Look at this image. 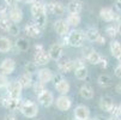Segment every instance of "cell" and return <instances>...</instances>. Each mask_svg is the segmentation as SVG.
<instances>
[{
	"mask_svg": "<svg viewBox=\"0 0 121 120\" xmlns=\"http://www.w3.org/2000/svg\"><path fill=\"white\" fill-rule=\"evenodd\" d=\"M85 40V32L82 30H72L67 35V43L71 47H82Z\"/></svg>",
	"mask_w": 121,
	"mask_h": 120,
	"instance_id": "obj_1",
	"label": "cell"
},
{
	"mask_svg": "<svg viewBox=\"0 0 121 120\" xmlns=\"http://www.w3.org/2000/svg\"><path fill=\"white\" fill-rule=\"evenodd\" d=\"M19 111L26 118H35L39 114V107H37V105L35 103V102L30 101V100H26V101L23 102Z\"/></svg>",
	"mask_w": 121,
	"mask_h": 120,
	"instance_id": "obj_2",
	"label": "cell"
},
{
	"mask_svg": "<svg viewBox=\"0 0 121 120\" xmlns=\"http://www.w3.org/2000/svg\"><path fill=\"white\" fill-rule=\"evenodd\" d=\"M31 14L34 18H37V17H41V16H44L47 14V7H46V4L40 1V0H36L31 4Z\"/></svg>",
	"mask_w": 121,
	"mask_h": 120,
	"instance_id": "obj_3",
	"label": "cell"
},
{
	"mask_svg": "<svg viewBox=\"0 0 121 120\" xmlns=\"http://www.w3.org/2000/svg\"><path fill=\"white\" fill-rule=\"evenodd\" d=\"M48 54H49V58L52 60L59 61L62 58V54H64V46H61L60 43L52 44L49 50H48Z\"/></svg>",
	"mask_w": 121,
	"mask_h": 120,
	"instance_id": "obj_4",
	"label": "cell"
},
{
	"mask_svg": "<svg viewBox=\"0 0 121 120\" xmlns=\"http://www.w3.org/2000/svg\"><path fill=\"white\" fill-rule=\"evenodd\" d=\"M6 89H7V95L11 98H19L21 95H22V87L19 85V83L17 80L9 83Z\"/></svg>",
	"mask_w": 121,
	"mask_h": 120,
	"instance_id": "obj_5",
	"label": "cell"
},
{
	"mask_svg": "<svg viewBox=\"0 0 121 120\" xmlns=\"http://www.w3.org/2000/svg\"><path fill=\"white\" fill-rule=\"evenodd\" d=\"M37 100L40 102V105H42L43 107H50L54 102V96L49 90H43L41 94L37 95Z\"/></svg>",
	"mask_w": 121,
	"mask_h": 120,
	"instance_id": "obj_6",
	"label": "cell"
},
{
	"mask_svg": "<svg viewBox=\"0 0 121 120\" xmlns=\"http://www.w3.org/2000/svg\"><path fill=\"white\" fill-rule=\"evenodd\" d=\"M46 7H47L48 12L53 13V14H56V16H62L66 11V7L60 1H50V3H48L46 5Z\"/></svg>",
	"mask_w": 121,
	"mask_h": 120,
	"instance_id": "obj_7",
	"label": "cell"
},
{
	"mask_svg": "<svg viewBox=\"0 0 121 120\" xmlns=\"http://www.w3.org/2000/svg\"><path fill=\"white\" fill-rule=\"evenodd\" d=\"M16 70V62L13 59H4L1 61V64H0V71H1L4 75H11Z\"/></svg>",
	"mask_w": 121,
	"mask_h": 120,
	"instance_id": "obj_8",
	"label": "cell"
},
{
	"mask_svg": "<svg viewBox=\"0 0 121 120\" xmlns=\"http://www.w3.org/2000/svg\"><path fill=\"white\" fill-rule=\"evenodd\" d=\"M72 106V101L71 98L66 96V95H61L60 97L56 98V108L61 112H66L71 108Z\"/></svg>",
	"mask_w": 121,
	"mask_h": 120,
	"instance_id": "obj_9",
	"label": "cell"
},
{
	"mask_svg": "<svg viewBox=\"0 0 121 120\" xmlns=\"http://www.w3.org/2000/svg\"><path fill=\"white\" fill-rule=\"evenodd\" d=\"M54 30L59 36H65L70 32V27L64 19H58L54 22Z\"/></svg>",
	"mask_w": 121,
	"mask_h": 120,
	"instance_id": "obj_10",
	"label": "cell"
},
{
	"mask_svg": "<svg viewBox=\"0 0 121 120\" xmlns=\"http://www.w3.org/2000/svg\"><path fill=\"white\" fill-rule=\"evenodd\" d=\"M50 58H49V54L46 50H40V52H35V55H34V62H35L37 66H43V65H47L49 62Z\"/></svg>",
	"mask_w": 121,
	"mask_h": 120,
	"instance_id": "obj_11",
	"label": "cell"
},
{
	"mask_svg": "<svg viewBox=\"0 0 121 120\" xmlns=\"http://www.w3.org/2000/svg\"><path fill=\"white\" fill-rule=\"evenodd\" d=\"M24 30H25V34L29 36V37H32V39H37L40 37L41 35V29L34 23V22H30V23H26L25 27H24Z\"/></svg>",
	"mask_w": 121,
	"mask_h": 120,
	"instance_id": "obj_12",
	"label": "cell"
},
{
	"mask_svg": "<svg viewBox=\"0 0 121 120\" xmlns=\"http://www.w3.org/2000/svg\"><path fill=\"white\" fill-rule=\"evenodd\" d=\"M9 19L12 23H19L23 19V11L18 6H12L9 10Z\"/></svg>",
	"mask_w": 121,
	"mask_h": 120,
	"instance_id": "obj_13",
	"label": "cell"
},
{
	"mask_svg": "<svg viewBox=\"0 0 121 120\" xmlns=\"http://www.w3.org/2000/svg\"><path fill=\"white\" fill-rule=\"evenodd\" d=\"M88 118H90V109L88 107L84 105L76 107V109H74V119L76 120H86Z\"/></svg>",
	"mask_w": 121,
	"mask_h": 120,
	"instance_id": "obj_14",
	"label": "cell"
},
{
	"mask_svg": "<svg viewBox=\"0 0 121 120\" xmlns=\"http://www.w3.org/2000/svg\"><path fill=\"white\" fill-rule=\"evenodd\" d=\"M58 67L62 73H67V72H71L72 70H74V64H73V60L71 59H65L58 62Z\"/></svg>",
	"mask_w": 121,
	"mask_h": 120,
	"instance_id": "obj_15",
	"label": "cell"
},
{
	"mask_svg": "<svg viewBox=\"0 0 121 120\" xmlns=\"http://www.w3.org/2000/svg\"><path fill=\"white\" fill-rule=\"evenodd\" d=\"M67 11L70 13L79 14L83 11V3L80 0H71L67 5Z\"/></svg>",
	"mask_w": 121,
	"mask_h": 120,
	"instance_id": "obj_16",
	"label": "cell"
},
{
	"mask_svg": "<svg viewBox=\"0 0 121 120\" xmlns=\"http://www.w3.org/2000/svg\"><path fill=\"white\" fill-rule=\"evenodd\" d=\"M53 71L49 70V68H42V70L39 71L37 73V77H39V80L42 82L43 84L46 83H49L52 80V78H53Z\"/></svg>",
	"mask_w": 121,
	"mask_h": 120,
	"instance_id": "obj_17",
	"label": "cell"
},
{
	"mask_svg": "<svg viewBox=\"0 0 121 120\" xmlns=\"http://www.w3.org/2000/svg\"><path fill=\"white\" fill-rule=\"evenodd\" d=\"M113 105H114V101H113V98L110 96H102L99 98V108L102 111L109 113V111L113 107Z\"/></svg>",
	"mask_w": 121,
	"mask_h": 120,
	"instance_id": "obj_18",
	"label": "cell"
},
{
	"mask_svg": "<svg viewBox=\"0 0 121 120\" xmlns=\"http://www.w3.org/2000/svg\"><path fill=\"white\" fill-rule=\"evenodd\" d=\"M114 11H113V9H110V7H103V9H101V11H99V17L104 21V22H108V23H110V22H113V19H114Z\"/></svg>",
	"mask_w": 121,
	"mask_h": 120,
	"instance_id": "obj_19",
	"label": "cell"
},
{
	"mask_svg": "<svg viewBox=\"0 0 121 120\" xmlns=\"http://www.w3.org/2000/svg\"><path fill=\"white\" fill-rule=\"evenodd\" d=\"M110 53L115 59L121 61V42L115 40L110 42Z\"/></svg>",
	"mask_w": 121,
	"mask_h": 120,
	"instance_id": "obj_20",
	"label": "cell"
},
{
	"mask_svg": "<svg viewBox=\"0 0 121 120\" xmlns=\"http://www.w3.org/2000/svg\"><path fill=\"white\" fill-rule=\"evenodd\" d=\"M54 87H55V89H56V91L59 93V94H61V95H66L68 91H70V83H68L66 79H61L59 83H56V84H54Z\"/></svg>",
	"mask_w": 121,
	"mask_h": 120,
	"instance_id": "obj_21",
	"label": "cell"
},
{
	"mask_svg": "<svg viewBox=\"0 0 121 120\" xmlns=\"http://www.w3.org/2000/svg\"><path fill=\"white\" fill-rule=\"evenodd\" d=\"M17 82L19 83L22 89H28V88H30L31 85H32V77L29 73H24V75H22L18 78V80H17Z\"/></svg>",
	"mask_w": 121,
	"mask_h": 120,
	"instance_id": "obj_22",
	"label": "cell"
},
{
	"mask_svg": "<svg viewBox=\"0 0 121 120\" xmlns=\"http://www.w3.org/2000/svg\"><path fill=\"white\" fill-rule=\"evenodd\" d=\"M79 94H80V96H82L83 98L90 100V98L94 97V89L91 88L90 84H85V85H83V87L80 88Z\"/></svg>",
	"mask_w": 121,
	"mask_h": 120,
	"instance_id": "obj_23",
	"label": "cell"
},
{
	"mask_svg": "<svg viewBox=\"0 0 121 120\" xmlns=\"http://www.w3.org/2000/svg\"><path fill=\"white\" fill-rule=\"evenodd\" d=\"M12 42L5 36H0V53H6L12 49Z\"/></svg>",
	"mask_w": 121,
	"mask_h": 120,
	"instance_id": "obj_24",
	"label": "cell"
},
{
	"mask_svg": "<svg viewBox=\"0 0 121 120\" xmlns=\"http://www.w3.org/2000/svg\"><path fill=\"white\" fill-rule=\"evenodd\" d=\"M22 103H23V101L19 98H9V103H7V109H10L11 112H16V111H19L21 107H22Z\"/></svg>",
	"mask_w": 121,
	"mask_h": 120,
	"instance_id": "obj_25",
	"label": "cell"
},
{
	"mask_svg": "<svg viewBox=\"0 0 121 120\" xmlns=\"http://www.w3.org/2000/svg\"><path fill=\"white\" fill-rule=\"evenodd\" d=\"M14 47L17 48L18 52H26V50L29 49V41L24 37H21V39H18L16 41Z\"/></svg>",
	"mask_w": 121,
	"mask_h": 120,
	"instance_id": "obj_26",
	"label": "cell"
},
{
	"mask_svg": "<svg viewBox=\"0 0 121 120\" xmlns=\"http://www.w3.org/2000/svg\"><path fill=\"white\" fill-rule=\"evenodd\" d=\"M82 22V18L79 14H74V13H70V16L66 18V23L68 24V27H78Z\"/></svg>",
	"mask_w": 121,
	"mask_h": 120,
	"instance_id": "obj_27",
	"label": "cell"
},
{
	"mask_svg": "<svg viewBox=\"0 0 121 120\" xmlns=\"http://www.w3.org/2000/svg\"><path fill=\"white\" fill-rule=\"evenodd\" d=\"M74 75H76V78L79 79V80H84L88 78V68H86L84 65L83 66H79L77 68H74Z\"/></svg>",
	"mask_w": 121,
	"mask_h": 120,
	"instance_id": "obj_28",
	"label": "cell"
},
{
	"mask_svg": "<svg viewBox=\"0 0 121 120\" xmlns=\"http://www.w3.org/2000/svg\"><path fill=\"white\" fill-rule=\"evenodd\" d=\"M99 35H101V34H99V31L96 28H90L88 31L85 32V39L88 40V41H90V42H95L96 39Z\"/></svg>",
	"mask_w": 121,
	"mask_h": 120,
	"instance_id": "obj_29",
	"label": "cell"
},
{
	"mask_svg": "<svg viewBox=\"0 0 121 120\" xmlns=\"http://www.w3.org/2000/svg\"><path fill=\"white\" fill-rule=\"evenodd\" d=\"M97 82H98V84L101 85L102 88H108V87H110L112 83H113L112 77L108 76V75H101V76L98 77Z\"/></svg>",
	"mask_w": 121,
	"mask_h": 120,
	"instance_id": "obj_30",
	"label": "cell"
},
{
	"mask_svg": "<svg viewBox=\"0 0 121 120\" xmlns=\"http://www.w3.org/2000/svg\"><path fill=\"white\" fill-rule=\"evenodd\" d=\"M99 59H101V55H99V53L96 52L95 49H92L91 52L86 55V60H88L91 65H98Z\"/></svg>",
	"mask_w": 121,
	"mask_h": 120,
	"instance_id": "obj_31",
	"label": "cell"
},
{
	"mask_svg": "<svg viewBox=\"0 0 121 120\" xmlns=\"http://www.w3.org/2000/svg\"><path fill=\"white\" fill-rule=\"evenodd\" d=\"M12 22L9 19V17H0V30L7 31Z\"/></svg>",
	"mask_w": 121,
	"mask_h": 120,
	"instance_id": "obj_32",
	"label": "cell"
},
{
	"mask_svg": "<svg viewBox=\"0 0 121 120\" xmlns=\"http://www.w3.org/2000/svg\"><path fill=\"white\" fill-rule=\"evenodd\" d=\"M34 19H35V22H34V23H35L41 30L46 28V24H47V14L41 16V17H37V18H34Z\"/></svg>",
	"mask_w": 121,
	"mask_h": 120,
	"instance_id": "obj_33",
	"label": "cell"
},
{
	"mask_svg": "<svg viewBox=\"0 0 121 120\" xmlns=\"http://www.w3.org/2000/svg\"><path fill=\"white\" fill-rule=\"evenodd\" d=\"M25 71L29 75H34L37 72V65L35 62H26L25 64Z\"/></svg>",
	"mask_w": 121,
	"mask_h": 120,
	"instance_id": "obj_34",
	"label": "cell"
},
{
	"mask_svg": "<svg viewBox=\"0 0 121 120\" xmlns=\"http://www.w3.org/2000/svg\"><path fill=\"white\" fill-rule=\"evenodd\" d=\"M106 34H107L110 39H114V37L117 35V29H116V27H115V25H109V27H107Z\"/></svg>",
	"mask_w": 121,
	"mask_h": 120,
	"instance_id": "obj_35",
	"label": "cell"
},
{
	"mask_svg": "<svg viewBox=\"0 0 121 120\" xmlns=\"http://www.w3.org/2000/svg\"><path fill=\"white\" fill-rule=\"evenodd\" d=\"M43 90H46V88H44V84L42 83V82H35L34 83V91H35V94L36 95H39V94H41Z\"/></svg>",
	"mask_w": 121,
	"mask_h": 120,
	"instance_id": "obj_36",
	"label": "cell"
},
{
	"mask_svg": "<svg viewBox=\"0 0 121 120\" xmlns=\"http://www.w3.org/2000/svg\"><path fill=\"white\" fill-rule=\"evenodd\" d=\"M7 31H9V34H11L12 36H17L19 34V27L17 25V23H12Z\"/></svg>",
	"mask_w": 121,
	"mask_h": 120,
	"instance_id": "obj_37",
	"label": "cell"
},
{
	"mask_svg": "<svg viewBox=\"0 0 121 120\" xmlns=\"http://www.w3.org/2000/svg\"><path fill=\"white\" fill-rule=\"evenodd\" d=\"M9 10H10V6H7L5 3L0 4V17H7Z\"/></svg>",
	"mask_w": 121,
	"mask_h": 120,
	"instance_id": "obj_38",
	"label": "cell"
},
{
	"mask_svg": "<svg viewBox=\"0 0 121 120\" xmlns=\"http://www.w3.org/2000/svg\"><path fill=\"white\" fill-rule=\"evenodd\" d=\"M7 84H9V79H7L6 75L0 73V89L6 88V87H7Z\"/></svg>",
	"mask_w": 121,
	"mask_h": 120,
	"instance_id": "obj_39",
	"label": "cell"
},
{
	"mask_svg": "<svg viewBox=\"0 0 121 120\" xmlns=\"http://www.w3.org/2000/svg\"><path fill=\"white\" fill-rule=\"evenodd\" d=\"M109 113H110L113 116H119V106L114 103V105H113V107L110 108Z\"/></svg>",
	"mask_w": 121,
	"mask_h": 120,
	"instance_id": "obj_40",
	"label": "cell"
},
{
	"mask_svg": "<svg viewBox=\"0 0 121 120\" xmlns=\"http://www.w3.org/2000/svg\"><path fill=\"white\" fill-rule=\"evenodd\" d=\"M9 95H5V96H1L0 97V105H1L3 107H7V103H9Z\"/></svg>",
	"mask_w": 121,
	"mask_h": 120,
	"instance_id": "obj_41",
	"label": "cell"
},
{
	"mask_svg": "<svg viewBox=\"0 0 121 120\" xmlns=\"http://www.w3.org/2000/svg\"><path fill=\"white\" fill-rule=\"evenodd\" d=\"M98 65H101V67H102V68H106V67L108 66V59H107V58H103V57H101Z\"/></svg>",
	"mask_w": 121,
	"mask_h": 120,
	"instance_id": "obj_42",
	"label": "cell"
},
{
	"mask_svg": "<svg viewBox=\"0 0 121 120\" xmlns=\"http://www.w3.org/2000/svg\"><path fill=\"white\" fill-rule=\"evenodd\" d=\"M19 1H21V0H5V4L7 6L12 7V6H17V4H18Z\"/></svg>",
	"mask_w": 121,
	"mask_h": 120,
	"instance_id": "obj_43",
	"label": "cell"
},
{
	"mask_svg": "<svg viewBox=\"0 0 121 120\" xmlns=\"http://www.w3.org/2000/svg\"><path fill=\"white\" fill-rule=\"evenodd\" d=\"M95 43H97V44H99V46H102V44H104L106 43V39L103 37L102 35H99L97 39H96V41H95Z\"/></svg>",
	"mask_w": 121,
	"mask_h": 120,
	"instance_id": "obj_44",
	"label": "cell"
},
{
	"mask_svg": "<svg viewBox=\"0 0 121 120\" xmlns=\"http://www.w3.org/2000/svg\"><path fill=\"white\" fill-rule=\"evenodd\" d=\"M115 76H116L117 78H120V79H121V62L115 67Z\"/></svg>",
	"mask_w": 121,
	"mask_h": 120,
	"instance_id": "obj_45",
	"label": "cell"
},
{
	"mask_svg": "<svg viewBox=\"0 0 121 120\" xmlns=\"http://www.w3.org/2000/svg\"><path fill=\"white\" fill-rule=\"evenodd\" d=\"M61 79H64L61 75H53V78H52V80H53V82H54V84H56V83H59V82H60Z\"/></svg>",
	"mask_w": 121,
	"mask_h": 120,
	"instance_id": "obj_46",
	"label": "cell"
},
{
	"mask_svg": "<svg viewBox=\"0 0 121 120\" xmlns=\"http://www.w3.org/2000/svg\"><path fill=\"white\" fill-rule=\"evenodd\" d=\"M4 120H17V118H16V115L14 114H6L5 115V118H4Z\"/></svg>",
	"mask_w": 121,
	"mask_h": 120,
	"instance_id": "obj_47",
	"label": "cell"
},
{
	"mask_svg": "<svg viewBox=\"0 0 121 120\" xmlns=\"http://www.w3.org/2000/svg\"><path fill=\"white\" fill-rule=\"evenodd\" d=\"M43 46L42 44H35V52H40V50H43Z\"/></svg>",
	"mask_w": 121,
	"mask_h": 120,
	"instance_id": "obj_48",
	"label": "cell"
},
{
	"mask_svg": "<svg viewBox=\"0 0 121 120\" xmlns=\"http://www.w3.org/2000/svg\"><path fill=\"white\" fill-rule=\"evenodd\" d=\"M115 90H116V93H117V94H120V95H121V83H119V84L116 85Z\"/></svg>",
	"mask_w": 121,
	"mask_h": 120,
	"instance_id": "obj_49",
	"label": "cell"
},
{
	"mask_svg": "<svg viewBox=\"0 0 121 120\" xmlns=\"http://www.w3.org/2000/svg\"><path fill=\"white\" fill-rule=\"evenodd\" d=\"M116 29H117V34H120V35H121V22H119V23H117Z\"/></svg>",
	"mask_w": 121,
	"mask_h": 120,
	"instance_id": "obj_50",
	"label": "cell"
},
{
	"mask_svg": "<svg viewBox=\"0 0 121 120\" xmlns=\"http://www.w3.org/2000/svg\"><path fill=\"white\" fill-rule=\"evenodd\" d=\"M106 120H121V118H119V116H110V118H108V119H106Z\"/></svg>",
	"mask_w": 121,
	"mask_h": 120,
	"instance_id": "obj_51",
	"label": "cell"
},
{
	"mask_svg": "<svg viewBox=\"0 0 121 120\" xmlns=\"http://www.w3.org/2000/svg\"><path fill=\"white\" fill-rule=\"evenodd\" d=\"M21 1H23L25 4H32L34 1H36V0H21Z\"/></svg>",
	"mask_w": 121,
	"mask_h": 120,
	"instance_id": "obj_52",
	"label": "cell"
},
{
	"mask_svg": "<svg viewBox=\"0 0 121 120\" xmlns=\"http://www.w3.org/2000/svg\"><path fill=\"white\" fill-rule=\"evenodd\" d=\"M92 120H106V119L103 118V116H101V115H97V116H95Z\"/></svg>",
	"mask_w": 121,
	"mask_h": 120,
	"instance_id": "obj_53",
	"label": "cell"
},
{
	"mask_svg": "<svg viewBox=\"0 0 121 120\" xmlns=\"http://www.w3.org/2000/svg\"><path fill=\"white\" fill-rule=\"evenodd\" d=\"M115 5H116V10H117V11H121V3L116 1V4H115Z\"/></svg>",
	"mask_w": 121,
	"mask_h": 120,
	"instance_id": "obj_54",
	"label": "cell"
},
{
	"mask_svg": "<svg viewBox=\"0 0 121 120\" xmlns=\"http://www.w3.org/2000/svg\"><path fill=\"white\" fill-rule=\"evenodd\" d=\"M119 118H121V103L119 105Z\"/></svg>",
	"mask_w": 121,
	"mask_h": 120,
	"instance_id": "obj_55",
	"label": "cell"
},
{
	"mask_svg": "<svg viewBox=\"0 0 121 120\" xmlns=\"http://www.w3.org/2000/svg\"><path fill=\"white\" fill-rule=\"evenodd\" d=\"M86 120H92V119H90V118H88V119H86Z\"/></svg>",
	"mask_w": 121,
	"mask_h": 120,
	"instance_id": "obj_56",
	"label": "cell"
},
{
	"mask_svg": "<svg viewBox=\"0 0 121 120\" xmlns=\"http://www.w3.org/2000/svg\"><path fill=\"white\" fill-rule=\"evenodd\" d=\"M116 1H119V3H121V0H116Z\"/></svg>",
	"mask_w": 121,
	"mask_h": 120,
	"instance_id": "obj_57",
	"label": "cell"
}]
</instances>
